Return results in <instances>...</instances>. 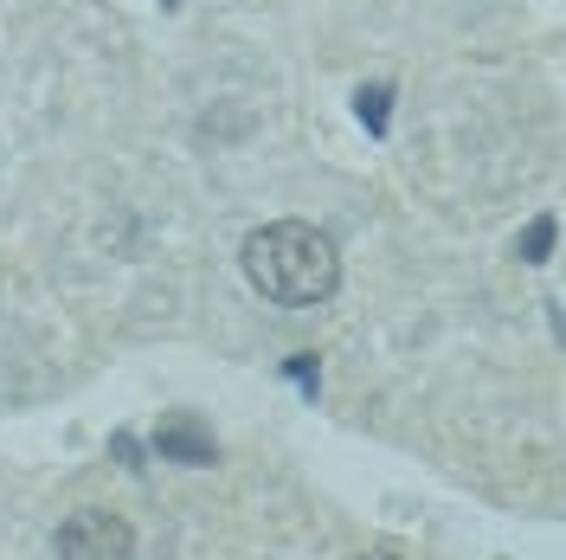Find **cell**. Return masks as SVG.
<instances>
[{"instance_id": "cell-1", "label": "cell", "mask_w": 566, "mask_h": 560, "mask_svg": "<svg viewBox=\"0 0 566 560\" xmlns=\"http://www.w3.org/2000/svg\"><path fill=\"white\" fill-rule=\"evenodd\" d=\"M239 258H245L251 290L283 303V310H316V303L335 297V283H342V258L328 246V232L303 226V219L258 226Z\"/></svg>"}, {"instance_id": "cell-2", "label": "cell", "mask_w": 566, "mask_h": 560, "mask_svg": "<svg viewBox=\"0 0 566 560\" xmlns=\"http://www.w3.org/2000/svg\"><path fill=\"white\" fill-rule=\"evenodd\" d=\"M59 560H136V528L116 509H71L59 522Z\"/></svg>"}, {"instance_id": "cell-3", "label": "cell", "mask_w": 566, "mask_h": 560, "mask_svg": "<svg viewBox=\"0 0 566 560\" xmlns=\"http://www.w3.org/2000/svg\"><path fill=\"white\" fill-rule=\"evenodd\" d=\"M155 452L168 457V464H187V470H200V464H212V432L193 413H175V419L155 425Z\"/></svg>"}, {"instance_id": "cell-4", "label": "cell", "mask_w": 566, "mask_h": 560, "mask_svg": "<svg viewBox=\"0 0 566 560\" xmlns=\"http://www.w3.org/2000/svg\"><path fill=\"white\" fill-rule=\"evenodd\" d=\"M554 232H560V226H554V219L541 212V219H534L528 232L515 239V258H522V265H547V251H554Z\"/></svg>"}, {"instance_id": "cell-5", "label": "cell", "mask_w": 566, "mask_h": 560, "mask_svg": "<svg viewBox=\"0 0 566 560\" xmlns=\"http://www.w3.org/2000/svg\"><path fill=\"white\" fill-rule=\"evenodd\" d=\"M354 110H360V123H367L374 136H387V110H392V91H387V84H374V91H360V97H354Z\"/></svg>"}, {"instance_id": "cell-6", "label": "cell", "mask_w": 566, "mask_h": 560, "mask_svg": "<svg viewBox=\"0 0 566 560\" xmlns=\"http://www.w3.org/2000/svg\"><path fill=\"white\" fill-rule=\"evenodd\" d=\"M290 381L303 386V393H316V381H322V367H316V354H290V367H283Z\"/></svg>"}]
</instances>
